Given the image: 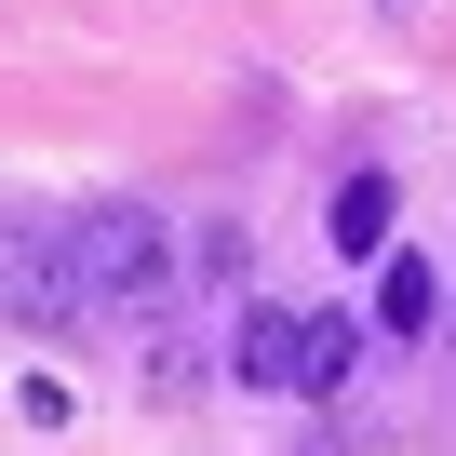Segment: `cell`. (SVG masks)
Returning <instances> with one entry per match:
<instances>
[{
	"label": "cell",
	"instance_id": "cell-1",
	"mask_svg": "<svg viewBox=\"0 0 456 456\" xmlns=\"http://www.w3.org/2000/svg\"><path fill=\"white\" fill-rule=\"evenodd\" d=\"M81 309H94V282H81V215L54 228L28 201H0V322H14V336H54Z\"/></svg>",
	"mask_w": 456,
	"mask_h": 456
},
{
	"label": "cell",
	"instance_id": "cell-2",
	"mask_svg": "<svg viewBox=\"0 0 456 456\" xmlns=\"http://www.w3.org/2000/svg\"><path fill=\"white\" fill-rule=\"evenodd\" d=\"M175 228L148 215V201H81V282H94V309H175Z\"/></svg>",
	"mask_w": 456,
	"mask_h": 456
},
{
	"label": "cell",
	"instance_id": "cell-3",
	"mask_svg": "<svg viewBox=\"0 0 456 456\" xmlns=\"http://www.w3.org/2000/svg\"><path fill=\"white\" fill-rule=\"evenodd\" d=\"M228 376L242 389H309V309H242L228 322Z\"/></svg>",
	"mask_w": 456,
	"mask_h": 456
},
{
	"label": "cell",
	"instance_id": "cell-4",
	"mask_svg": "<svg viewBox=\"0 0 456 456\" xmlns=\"http://www.w3.org/2000/svg\"><path fill=\"white\" fill-rule=\"evenodd\" d=\"M322 228H336V256H389V228H403V188H389V175L362 161V175H336Z\"/></svg>",
	"mask_w": 456,
	"mask_h": 456
},
{
	"label": "cell",
	"instance_id": "cell-5",
	"mask_svg": "<svg viewBox=\"0 0 456 456\" xmlns=\"http://www.w3.org/2000/svg\"><path fill=\"white\" fill-rule=\"evenodd\" d=\"M376 336H443V269L429 256H389L376 269Z\"/></svg>",
	"mask_w": 456,
	"mask_h": 456
},
{
	"label": "cell",
	"instance_id": "cell-6",
	"mask_svg": "<svg viewBox=\"0 0 456 456\" xmlns=\"http://www.w3.org/2000/svg\"><path fill=\"white\" fill-rule=\"evenodd\" d=\"M134 389H148V403H188V389H201V349H188V336H175L161 309H148V349H134Z\"/></svg>",
	"mask_w": 456,
	"mask_h": 456
},
{
	"label": "cell",
	"instance_id": "cell-7",
	"mask_svg": "<svg viewBox=\"0 0 456 456\" xmlns=\"http://www.w3.org/2000/svg\"><path fill=\"white\" fill-rule=\"evenodd\" d=\"M349 362H362L349 309H309V403H322V389H349Z\"/></svg>",
	"mask_w": 456,
	"mask_h": 456
}]
</instances>
